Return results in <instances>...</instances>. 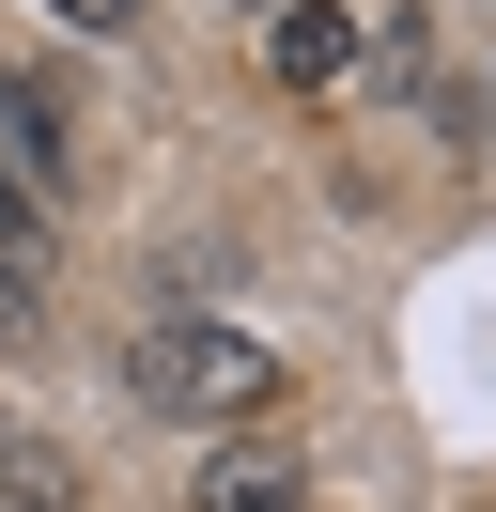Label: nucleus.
I'll use <instances>...</instances> for the list:
<instances>
[{
  "label": "nucleus",
  "instance_id": "6e6552de",
  "mask_svg": "<svg viewBox=\"0 0 496 512\" xmlns=\"http://www.w3.org/2000/svg\"><path fill=\"white\" fill-rule=\"evenodd\" d=\"M62 32H124V16H140V0H47Z\"/></svg>",
  "mask_w": 496,
  "mask_h": 512
},
{
  "label": "nucleus",
  "instance_id": "f257e3e1",
  "mask_svg": "<svg viewBox=\"0 0 496 512\" xmlns=\"http://www.w3.org/2000/svg\"><path fill=\"white\" fill-rule=\"evenodd\" d=\"M124 388H140L155 419H202V435H248V419L279 404V357L248 342V326H202V311H155L140 342H124Z\"/></svg>",
  "mask_w": 496,
  "mask_h": 512
},
{
  "label": "nucleus",
  "instance_id": "39448f33",
  "mask_svg": "<svg viewBox=\"0 0 496 512\" xmlns=\"http://www.w3.org/2000/svg\"><path fill=\"white\" fill-rule=\"evenodd\" d=\"M0 512H93V497H78V466L47 435H0Z\"/></svg>",
  "mask_w": 496,
  "mask_h": 512
},
{
  "label": "nucleus",
  "instance_id": "7ed1b4c3",
  "mask_svg": "<svg viewBox=\"0 0 496 512\" xmlns=\"http://www.w3.org/2000/svg\"><path fill=\"white\" fill-rule=\"evenodd\" d=\"M0 171H16L31 202H78V125H62L47 78H0Z\"/></svg>",
  "mask_w": 496,
  "mask_h": 512
},
{
  "label": "nucleus",
  "instance_id": "1a4fd4ad",
  "mask_svg": "<svg viewBox=\"0 0 496 512\" xmlns=\"http://www.w3.org/2000/svg\"><path fill=\"white\" fill-rule=\"evenodd\" d=\"M233 16H279V0H233Z\"/></svg>",
  "mask_w": 496,
  "mask_h": 512
},
{
  "label": "nucleus",
  "instance_id": "f03ea898",
  "mask_svg": "<svg viewBox=\"0 0 496 512\" xmlns=\"http://www.w3.org/2000/svg\"><path fill=\"white\" fill-rule=\"evenodd\" d=\"M264 63H279V94H357V78H372V16H357V0H279V16H264Z\"/></svg>",
  "mask_w": 496,
  "mask_h": 512
},
{
  "label": "nucleus",
  "instance_id": "423d86ee",
  "mask_svg": "<svg viewBox=\"0 0 496 512\" xmlns=\"http://www.w3.org/2000/svg\"><path fill=\"white\" fill-rule=\"evenodd\" d=\"M0 264L16 280H62V202H31L16 171H0Z\"/></svg>",
  "mask_w": 496,
  "mask_h": 512
},
{
  "label": "nucleus",
  "instance_id": "20e7f679",
  "mask_svg": "<svg viewBox=\"0 0 496 512\" xmlns=\"http://www.w3.org/2000/svg\"><path fill=\"white\" fill-rule=\"evenodd\" d=\"M186 512H310V466H295L279 435H233V450H202Z\"/></svg>",
  "mask_w": 496,
  "mask_h": 512
},
{
  "label": "nucleus",
  "instance_id": "0eeeda50",
  "mask_svg": "<svg viewBox=\"0 0 496 512\" xmlns=\"http://www.w3.org/2000/svg\"><path fill=\"white\" fill-rule=\"evenodd\" d=\"M31 326H47V280H16V264H0V357H16Z\"/></svg>",
  "mask_w": 496,
  "mask_h": 512
}]
</instances>
